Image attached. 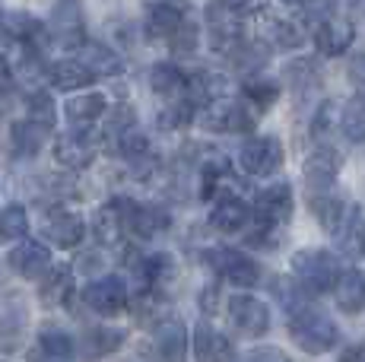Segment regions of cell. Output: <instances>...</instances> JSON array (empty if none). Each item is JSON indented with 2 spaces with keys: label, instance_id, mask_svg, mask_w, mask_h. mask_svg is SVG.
Segmentation results:
<instances>
[{
  "label": "cell",
  "instance_id": "obj_5",
  "mask_svg": "<svg viewBox=\"0 0 365 362\" xmlns=\"http://www.w3.org/2000/svg\"><path fill=\"white\" fill-rule=\"evenodd\" d=\"M238 165L251 178L277 175L283 169V143L277 137H248L238 150Z\"/></svg>",
  "mask_w": 365,
  "mask_h": 362
},
{
  "label": "cell",
  "instance_id": "obj_27",
  "mask_svg": "<svg viewBox=\"0 0 365 362\" xmlns=\"http://www.w3.org/2000/svg\"><path fill=\"white\" fill-rule=\"evenodd\" d=\"M150 86L156 95H163V99L175 102V99H185V86H187V76L178 71L175 64H168V61H163V64H156L150 71Z\"/></svg>",
  "mask_w": 365,
  "mask_h": 362
},
{
  "label": "cell",
  "instance_id": "obj_31",
  "mask_svg": "<svg viewBox=\"0 0 365 362\" xmlns=\"http://www.w3.org/2000/svg\"><path fill=\"white\" fill-rule=\"evenodd\" d=\"M38 353L58 362H70L76 356V340L61 327H41L38 331Z\"/></svg>",
  "mask_w": 365,
  "mask_h": 362
},
{
  "label": "cell",
  "instance_id": "obj_45",
  "mask_svg": "<svg viewBox=\"0 0 365 362\" xmlns=\"http://www.w3.org/2000/svg\"><path fill=\"white\" fill-rule=\"evenodd\" d=\"M353 76H356V83H362V86H365V54L353 61Z\"/></svg>",
  "mask_w": 365,
  "mask_h": 362
},
{
  "label": "cell",
  "instance_id": "obj_38",
  "mask_svg": "<svg viewBox=\"0 0 365 362\" xmlns=\"http://www.w3.org/2000/svg\"><path fill=\"white\" fill-rule=\"evenodd\" d=\"M191 121H194V105L191 102H185V99L168 102V108H163V115H159V124H163L165 130L187 128Z\"/></svg>",
  "mask_w": 365,
  "mask_h": 362
},
{
  "label": "cell",
  "instance_id": "obj_32",
  "mask_svg": "<svg viewBox=\"0 0 365 362\" xmlns=\"http://www.w3.org/2000/svg\"><path fill=\"white\" fill-rule=\"evenodd\" d=\"M336 128L343 130L349 143H365V95H356L340 108Z\"/></svg>",
  "mask_w": 365,
  "mask_h": 362
},
{
  "label": "cell",
  "instance_id": "obj_13",
  "mask_svg": "<svg viewBox=\"0 0 365 362\" xmlns=\"http://www.w3.org/2000/svg\"><path fill=\"white\" fill-rule=\"evenodd\" d=\"M356 41V26L349 19H340V16H324L318 23V32H314V45L324 58H340L353 48Z\"/></svg>",
  "mask_w": 365,
  "mask_h": 362
},
{
  "label": "cell",
  "instance_id": "obj_10",
  "mask_svg": "<svg viewBox=\"0 0 365 362\" xmlns=\"http://www.w3.org/2000/svg\"><path fill=\"white\" fill-rule=\"evenodd\" d=\"M296 210V197H292V187L286 181H277V185L264 187L261 194L255 197V213H257V222L264 229H279L286 226Z\"/></svg>",
  "mask_w": 365,
  "mask_h": 362
},
{
  "label": "cell",
  "instance_id": "obj_25",
  "mask_svg": "<svg viewBox=\"0 0 365 362\" xmlns=\"http://www.w3.org/2000/svg\"><path fill=\"white\" fill-rule=\"evenodd\" d=\"M70 296H73V274H70L67 267H51V274H48L38 286L41 305H48V309H61V305L70 302Z\"/></svg>",
  "mask_w": 365,
  "mask_h": 362
},
{
  "label": "cell",
  "instance_id": "obj_35",
  "mask_svg": "<svg viewBox=\"0 0 365 362\" xmlns=\"http://www.w3.org/2000/svg\"><path fill=\"white\" fill-rule=\"evenodd\" d=\"M29 232V213L23 204H10L0 210V242H23Z\"/></svg>",
  "mask_w": 365,
  "mask_h": 362
},
{
  "label": "cell",
  "instance_id": "obj_6",
  "mask_svg": "<svg viewBox=\"0 0 365 362\" xmlns=\"http://www.w3.org/2000/svg\"><path fill=\"white\" fill-rule=\"evenodd\" d=\"M340 169H343V156H340L336 146H331V143L314 146V150L308 152V159H305V169H302L308 200L318 197V194L334 191V178L340 175Z\"/></svg>",
  "mask_w": 365,
  "mask_h": 362
},
{
  "label": "cell",
  "instance_id": "obj_43",
  "mask_svg": "<svg viewBox=\"0 0 365 362\" xmlns=\"http://www.w3.org/2000/svg\"><path fill=\"white\" fill-rule=\"evenodd\" d=\"M10 86H13V71L6 67V61L0 58V95L10 93Z\"/></svg>",
  "mask_w": 365,
  "mask_h": 362
},
{
  "label": "cell",
  "instance_id": "obj_41",
  "mask_svg": "<svg viewBox=\"0 0 365 362\" xmlns=\"http://www.w3.org/2000/svg\"><path fill=\"white\" fill-rule=\"evenodd\" d=\"M245 362H292V359L279 346H261V350H251L245 356Z\"/></svg>",
  "mask_w": 365,
  "mask_h": 362
},
{
  "label": "cell",
  "instance_id": "obj_7",
  "mask_svg": "<svg viewBox=\"0 0 365 362\" xmlns=\"http://www.w3.org/2000/svg\"><path fill=\"white\" fill-rule=\"evenodd\" d=\"M83 302H86V309L96 311V315L115 318V315H121L130 302L128 283H124L121 276H99V280H93L83 289Z\"/></svg>",
  "mask_w": 365,
  "mask_h": 362
},
{
  "label": "cell",
  "instance_id": "obj_3",
  "mask_svg": "<svg viewBox=\"0 0 365 362\" xmlns=\"http://www.w3.org/2000/svg\"><path fill=\"white\" fill-rule=\"evenodd\" d=\"M203 261L210 264V270H213L216 276H222L226 283H232V286H257L261 283V267H257V261L251 254L238 252V248H210V252H203Z\"/></svg>",
  "mask_w": 365,
  "mask_h": 362
},
{
  "label": "cell",
  "instance_id": "obj_37",
  "mask_svg": "<svg viewBox=\"0 0 365 362\" xmlns=\"http://www.w3.org/2000/svg\"><path fill=\"white\" fill-rule=\"evenodd\" d=\"M242 95H245V105H255L257 111H264V108H270L273 102L279 99V86L277 83H270V80H248L242 86Z\"/></svg>",
  "mask_w": 365,
  "mask_h": 362
},
{
  "label": "cell",
  "instance_id": "obj_20",
  "mask_svg": "<svg viewBox=\"0 0 365 362\" xmlns=\"http://www.w3.org/2000/svg\"><path fill=\"white\" fill-rule=\"evenodd\" d=\"M185 26V10L175 4H153L146 10V36L150 38H172Z\"/></svg>",
  "mask_w": 365,
  "mask_h": 362
},
{
  "label": "cell",
  "instance_id": "obj_19",
  "mask_svg": "<svg viewBox=\"0 0 365 362\" xmlns=\"http://www.w3.org/2000/svg\"><path fill=\"white\" fill-rule=\"evenodd\" d=\"M334 299L340 305V311L359 315L365 309V276L359 270H340V276L334 283Z\"/></svg>",
  "mask_w": 365,
  "mask_h": 362
},
{
  "label": "cell",
  "instance_id": "obj_42",
  "mask_svg": "<svg viewBox=\"0 0 365 362\" xmlns=\"http://www.w3.org/2000/svg\"><path fill=\"white\" fill-rule=\"evenodd\" d=\"M334 115H340V108H336L334 102H324V105H321V111H318V118H314V128H312V134L318 137L321 130H331Z\"/></svg>",
  "mask_w": 365,
  "mask_h": 362
},
{
  "label": "cell",
  "instance_id": "obj_4",
  "mask_svg": "<svg viewBox=\"0 0 365 362\" xmlns=\"http://www.w3.org/2000/svg\"><path fill=\"white\" fill-rule=\"evenodd\" d=\"M255 121H257V111H251L238 99H229V95L210 102L200 111V124L207 130H216V134H248L255 128Z\"/></svg>",
  "mask_w": 365,
  "mask_h": 362
},
{
  "label": "cell",
  "instance_id": "obj_33",
  "mask_svg": "<svg viewBox=\"0 0 365 362\" xmlns=\"http://www.w3.org/2000/svg\"><path fill=\"white\" fill-rule=\"evenodd\" d=\"M124 337H128V333L118 331V327H93V331H86V337H83V350H86L89 359L108 356V353H115L118 346L124 343Z\"/></svg>",
  "mask_w": 365,
  "mask_h": 362
},
{
  "label": "cell",
  "instance_id": "obj_12",
  "mask_svg": "<svg viewBox=\"0 0 365 362\" xmlns=\"http://www.w3.org/2000/svg\"><path fill=\"white\" fill-rule=\"evenodd\" d=\"M6 264H10V270L16 276H23V280H45L48 274H51V252H48L41 242H32V239H23L16 248H13L10 254H6Z\"/></svg>",
  "mask_w": 365,
  "mask_h": 362
},
{
  "label": "cell",
  "instance_id": "obj_36",
  "mask_svg": "<svg viewBox=\"0 0 365 362\" xmlns=\"http://www.w3.org/2000/svg\"><path fill=\"white\" fill-rule=\"evenodd\" d=\"M26 115H29L26 121L38 124V128H45V130H51L54 121H58V108H54L51 95L41 93V89H35V93L29 95V102H26Z\"/></svg>",
  "mask_w": 365,
  "mask_h": 362
},
{
  "label": "cell",
  "instance_id": "obj_46",
  "mask_svg": "<svg viewBox=\"0 0 365 362\" xmlns=\"http://www.w3.org/2000/svg\"><path fill=\"white\" fill-rule=\"evenodd\" d=\"M29 362H58V359H51V356H41V353H38V350H35V356H32Z\"/></svg>",
  "mask_w": 365,
  "mask_h": 362
},
{
  "label": "cell",
  "instance_id": "obj_1",
  "mask_svg": "<svg viewBox=\"0 0 365 362\" xmlns=\"http://www.w3.org/2000/svg\"><path fill=\"white\" fill-rule=\"evenodd\" d=\"M289 333L292 340L302 346L305 353H331L340 343V327L327 311H321L318 305H305V309L292 311L289 315Z\"/></svg>",
  "mask_w": 365,
  "mask_h": 362
},
{
  "label": "cell",
  "instance_id": "obj_2",
  "mask_svg": "<svg viewBox=\"0 0 365 362\" xmlns=\"http://www.w3.org/2000/svg\"><path fill=\"white\" fill-rule=\"evenodd\" d=\"M296 283L305 292H327L334 289L336 276H340V261L331 252H321V248H302L292 254L289 261Z\"/></svg>",
  "mask_w": 365,
  "mask_h": 362
},
{
  "label": "cell",
  "instance_id": "obj_30",
  "mask_svg": "<svg viewBox=\"0 0 365 362\" xmlns=\"http://www.w3.org/2000/svg\"><path fill=\"white\" fill-rule=\"evenodd\" d=\"M45 140H48V130L38 128V124H32V121H16L10 128V143H13V152H16L19 159L38 156Z\"/></svg>",
  "mask_w": 365,
  "mask_h": 362
},
{
  "label": "cell",
  "instance_id": "obj_22",
  "mask_svg": "<svg viewBox=\"0 0 365 362\" xmlns=\"http://www.w3.org/2000/svg\"><path fill=\"white\" fill-rule=\"evenodd\" d=\"M336 245L343 248V254L349 257H365V210L362 207H349L346 219H343L340 232L334 235Z\"/></svg>",
  "mask_w": 365,
  "mask_h": 362
},
{
  "label": "cell",
  "instance_id": "obj_16",
  "mask_svg": "<svg viewBox=\"0 0 365 362\" xmlns=\"http://www.w3.org/2000/svg\"><path fill=\"white\" fill-rule=\"evenodd\" d=\"M80 64L89 71L93 80H111V76H118L124 71V61L118 58V51H111L108 45H102V41H83L80 48Z\"/></svg>",
  "mask_w": 365,
  "mask_h": 362
},
{
  "label": "cell",
  "instance_id": "obj_18",
  "mask_svg": "<svg viewBox=\"0 0 365 362\" xmlns=\"http://www.w3.org/2000/svg\"><path fill=\"white\" fill-rule=\"evenodd\" d=\"M251 219V210L245 200L238 197H216L213 210H210V226L216 232H242Z\"/></svg>",
  "mask_w": 365,
  "mask_h": 362
},
{
  "label": "cell",
  "instance_id": "obj_44",
  "mask_svg": "<svg viewBox=\"0 0 365 362\" xmlns=\"http://www.w3.org/2000/svg\"><path fill=\"white\" fill-rule=\"evenodd\" d=\"M340 362H365V343H359V346H349V350L340 356Z\"/></svg>",
  "mask_w": 365,
  "mask_h": 362
},
{
  "label": "cell",
  "instance_id": "obj_11",
  "mask_svg": "<svg viewBox=\"0 0 365 362\" xmlns=\"http://www.w3.org/2000/svg\"><path fill=\"white\" fill-rule=\"evenodd\" d=\"M41 232L51 245L58 248H76L83 239H86V222H83L80 213L67 210V207H51L41 217Z\"/></svg>",
  "mask_w": 365,
  "mask_h": 362
},
{
  "label": "cell",
  "instance_id": "obj_47",
  "mask_svg": "<svg viewBox=\"0 0 365 362\" xmlns=\"http://www.w3.org/2000/svg\"><path fill=\"white\" fill-rule=\"evenodd\" d=\"M124 362H130V359H124Z\"/></svg>",
  "mask_w": 365,
  "mask_h": 362
},
{
  "label": "cell",
  "instance_id": "obj_8",
  "mask_svg": "<svg viewBox=\"0 0 365 362\" xmlns=\"http://www.w3.org/2000/svg\"><path fill=\"white\" fill-rule=\"evenodd\" d=\"M229 324H232L242 337L257 340V337H264L267 327H270V309H267L257 296L235 292V296L229 299Z\"/></svg>",
  "mask_w": 365,
  "mask_h": 362
},
{
  "label": "cell",
  "instance_id": "obj_24",
  "mask_svg": "<svg viewBox=\"0 0 365 362\" xmlns=\"http://www.w3.org/2000/svg\"><path fill=\"white\" fill-rule=\"evenodd\" d=\"M45 29H51L61 45H70V48L83 45V16L76 6H54L51 26H45Z\"/></svg>",
  "mask_w": 365,
  "mask_h": 362
},
{
  "label": "cell",
  "instance_id": "obj_26",
  "mask_svg": "<svg viewBox=\"0 0 365 362\" xmlns=\"http://www.w3.org/2000/svg\"><path fill=\"white\" fill-rule=\"evenodd\" d=\"M93 235L102 242V245H118L124 235V219H121V207H118V197L102 204L93 217Z\"/></svg>",
  "mask_w": 365,
  "mask_h": 362
},
{
  "label": "cell",
  "instance_id": "obj_9",
  "mask_svg": "<svg viewBox=\"0 0 365 362\" xmlns=\"http://www.w3.org/2000/svg\"><path fill=\"white\" fill-rule=\"evenodd\" d=\"M118 207H121L124 232H133L137 239H156L172 222V217L156 204H137L130 197H118Z\"/></svg>",
  "mask_w": 365,
  "mask_h": 362
},
{
  "label": "cell",
  "instance_id": "obj_21",
  "mask_svg": "<svg viewBox=\"0 0 365 362\" xmlns=\"http://www.w3.org/2000/svg\"><path fill=\"white\" fill-rule=\"evenodd\" d=\"M0 32H4L6 38H13L16 45H32V41L45 32V23L23 10H6V13H0Z\"/></svg>",
  "mask_w": 365,
  "mask_h": 362
},
{
  "label": "cell",
  "instance_id": "obj_28",
  "mask_svg": "<svg viewBox=\"0 0 365 362\" xmlns=\"http://www.w3.org/2000/svg\"><path fill=\"white\" fill-rule=\"evenodd\" d=\"M312 213H314V219L327 229V232L336 235L340 232V226H343V219H346V213H349V204L343 197H336L334 191H327V194L312 197Z\"/></svg>",
  "mask_w": 365,
  "mask_h": 362
},
{
  "label": "cell",
  "instance_id": "obj_17",
  "mask_svg": "<svg viewBox=\"0 0 365 362\" xmlns=\"http://www.w3.org/2000/svg\"><path fill=\"white\" fill-rule=\"evenodd\" d=\"M194 359L197 362H235L232 359V343L213 331L210 324L194 327Z\"/></svg>",
  "mask_w": 365,
  "mask_h": 362
},
{
  "label": "cell",
  "instance_id": "obj_15",
  "mask_svg": "<svg viewBox=\"0 0 365 362\" xmlns=\"http://www.w3.org/2000/svg\"><path fill=\"white\" fill-rule=\"evenodd\" d=\"M187 327L181 318H163L156 324V356L159 362H185L187 359Z\"/></svg>",
  "mask_w": 365,
  "mask_h": 362
},
{
  "label": "cell",
  "instance_id": "obj_39",
  "mask_svg": "<svg viewBox=\"0 0 365 362\" xmlns=\"http://www.w3.org/2000/svg\"><path fill=\"white\" fill-rule=\"evenodd\" d=\"M168 45L175 48V54H191L194 48H197V29H194L191 23H185L172 38H168Z\"/></svg>",
  "mask_w": 365,
  "mask_h": 362
},
{
  "label": "cell",
  "instance_id": "obj_29",
  "mask_svg": "<svg viewBox=\"0 0 365 362\" xmlns=\"http://www.w3.org/2000/svg\"><path fill=\"white\" fill-rule=\"evenodd\" d=\"M48 80H51V86L61 89V93H76V89L89 86L93 76H89V71L80 61L70 58V61H58V64L48 67Z\"/></svg>",
  "mask_w": 365,
  "mask_h": 362
},
{
  "label": "cell",
  "instance_id": "obj_14",
  "mask_svg": "<svg viewBox=\"0 0 365 362\" xmlns=\"http://www.w3.org/2000/svg\"><path fill=\"white\" fill-rule=\"evenodd\" d=\"M54 159H58V165H64V169H86V165H93L96 159V143L89 134H83V130H73V134H61L58 140H54Z\"/></svg>",
  "mask_w": 365,
  "mask_h": 362
},
{
  "label": "cell",
  "instance_id": "obj_34",
  "mask_svg": "<svg viewBox=\"0 0 365 362\" xmlns=\"http://www.w3.org/2000/svg\"><path fill=\"white\" fill-rule=\"evenodd\" d=\"M267 38L279 48H299L305 41V23L286 16H270L267 19Z\"/></svg>",
  "mask_w": 365,
  "mask_h": 362
},
{
  "label": "cell",
  "instance_id": "obj_40",
  "mask_svg": "<svg viewBox=\"0 0 365 362\" xmlns=\"http://www.w3.org/2000/svg\"><path fill=\"white\" fill-rule=\"evenodd\" d=\"M16 346H19V324L0 315V356L13 353Z\"/></svg>",
  "mask_w": 365,
  "mask_h": 362
},
{
  "label": "cell",
  "instance_id": "obj_23",
  "mask_svg": "<svg viewBox=\"0 0 365 362\" xmlns=\"http://www.w3.org/2000/svg\"><path fill=\"white\" fill-rule=\"evenodd\" d=\"M108 111V99H105L102 93H83V95H73V99H67L64 105V115L70 124H76V128H86V124L99 121V118Z\"/></svg>",
  "mask_w": 365,
  "mask_h": 362
}]
</instances>
